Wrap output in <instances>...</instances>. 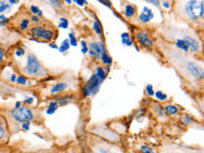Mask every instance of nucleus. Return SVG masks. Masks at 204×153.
<instances>
[{
	"mask_svg": "<svg viewBox=\"0 0 204 153\" xmlns=\"http://www.w3.org/2000/svg\"><path fill=\"white\" fill-rule=\"evenodd\" d=\"M180 12L183 16L190 21L198 22L204 18L203 1L191 0L182 2Z\"/></svg>",
	"mask_w": 204,
	"mask_h": 153,
	"instance_id": "f257e3e1",
	"label": "nucleus"
},
{
	"mask_svg": "<svg viewBox=\"0 0 204 153\" xmlns=\"http://www.w3.org/2000/svg\"><path fill=\"white\" fill-rule=\"evenodd\" d=\"M11 116L15 122L18 123H27L34 118L33 113L28 106H21L18 109L11 111Z\"/></svg>",
	"mask_w": 204,
	"mask_h": 153,
	"instance_id": "f03ea898",
	"label": "nucleus"
},
{
	"mask_svg": "<svg viewBox=\"0 0 204 153\" xmlns=\"http://www.w3.org/2000/svg\"><path fill=\"white\" fill-rule=\"evenodd\" d=\"M102 83V81L95 74H93L90 76L87 83L83 86V92L86 96H91L94 95L100 89V84Z\"/></svg>",
	"mask_w": 204,
	"mask_h": 153,
	"instance_id": "7ed1b4c3",
	"label": "nucleus"
},
{
	"mask_svg": "<svg viewBox=\"0 0 204 153\" xmlns=\"http://www.w3.org/2000/svg\"><path fill=\"white\" fill-rule=\"evenodd\" d=\"M41 63L39 62L38 58L32 54H30L27 56V60H26V65H25V71L27 74L31 76L38 75L39 72H41Z\"/></svg>",
	"mask_w": 204,
	"mask_h": 153,
	"instance_id": "20e7f679",
	"label": "nucleus"
},
{
	"mask_svg": "<svg viewBox=\"0 0 204 153\" xmlns=\"http://www.w3.org/2000/svg\"><path fill=\"white\" fill-rule=\"evenodd\" d=\"M94 153H125L121 148L114 144L100 140L93 146Z\"/></svg>",
	"mask_w": 204,
	"mask_h": 153,
	"instance_id": "39448f33",
	"label": "nucleus"
},
{
	"mask_svg": "<svg viewBox=\"0 0 204 153\" xmlns=\"http://www.w3.org/2000/svg\"><path fill=\"white\" fill-rule=\"evenodd\" d=\"M32 32V38H40V39H44L46 42L50 41L52 38H54V32L49 29H46L42 26H35L31 30Z\"/></svg>",
	"mask_w": 204,
	"mask_h": 153,
	"instance_id": "423d86ee",
	"label": "nucleus"
},
{
	"mask_svg": "<svg viewBox=\"0 0 204 153\" xmlns=\"http://www.w3.org/2000/svg\"><path fill=\"white\" fill-rule=\"evenodd\" d=\"M89 50L88 51L91 56H94L97 59H101L103 55L106 54V48L105 44L100 41L93 42L89 44Z\"/></svg>",
	"mask_w": 204,
	"mask_h": 153,
	"instance_id": "0eeeda50",
	"label": "nucleus"
},
{
	"mask_svg": "<svg viewBox=\"0 0 204 153\" xmlns=\"http://www.w3.org/2000/svg\"><path fill=\"white\" fill-rule=\"evenodd\" d=\"M182 39L185 42L189 48V51H191V53H198L201 50L202 44L195 38L190 35H184Z\"/></svg>",
	"mask_w": 204,
	"mask_h": 153,
	"instance_id": "6e6552de",
	"label": "nucleus"
},
{
	"mask_svg": "<svg viewBox=\"0 0 204 153\" xmlns=\"http://www.w3.org/2000/svg\"><path fill=\"white\" fill-rule=\"evenodd\" d=\"M136 39L140 46L144 48H151L153 46V41L148 32L144 31H139L135 33Z\"/></svg>",
	"mask_w": 204,
	"mask_h": 153,
	"instance_id": "1a4fd4ad",
	"label": "nucleus"
},
{
	"mask_svg": "<svg viewBox=\"0 0 204 153\" xmlns=\"http://www.w3.org/2000/svg\"><path fill=\"white\" fill-rule=\"evenodd\" d=\"M138 18H139V20L141 23L146 24V23H149L150 21H151L154 19V13L151 8L144 6V7H143L142 12L140 13Z\"/></svg>",
	"mask_w": 204,
	"mask_h": 153,
	"instance_id": "9d476101",
	"label": "nucleus"
},
{
	"mask_svg": "<svg viewBox=\"0 0 204 153\" xmlns=\"http://www.w3.org/2000/svg\"><path fill=\"white\" fill-rule=\"evenodd\" d=\"M68 87V84L66 83H58L55 84L50 89V93H57L61 92V91H64L65 89H66Z\"/></svg>",
	"mask_w": 204,
	"mask_h": 153,
	"instance_id": "9b49d317",
	"label": "nucleus"
},
{
	"mask_svg": "<svg viewBox=\"0 0 204 153\" xmlns=\"http://www.w3.org/2000/svg\"><path fill=\"white\" fill-rule=\"evenodd\" d=\"M121 40H122L123 44L126 45V46H131L134 43L131 36L129 35L128 32H123L121 35Z\"/></svg>",
	"mask_w": 204,
	"mask_h": 153,
	"instance_id": "f8f14e48",
	"label": "nucleus"
},
{
	"mask_svg": "<svg viewBox=\"0 0 204 153\" xmlns=\"http://www.w3.org/2000/svg\"><path fill=\"white\" fill-rule=\"evenodd\" d=\"M175 46L178 48V49L184 51L185 53H188L189 52V48L187 46V44L185 43V42L183 40L182 38H177L175 40Z\"/></svg>",
	"mask_w": 204,
	"mask_h": 153,
	"instance_id": "ddd939ff",
	"label": "nucleus"
},
{
	"mask_svg": "<svg viewBox=\"0 0 204 153\" xmlns=\"http://www.w3.org/2000/svg\"><path fill=\"white\" fill-rule=\"evenodd\" d=\"M124 14L127 18H131L135 15V8L133 4H128L124 8Z\"/></svg>",
	"mask_w": 204,
	"mask_h": 153,
	"instance_id": "4468645a",
	"label": "nucleus"
},
{
	"mask_svg": "<svg viewBox=\"0 0 204 153\" xmlns=\"http://www.w3.org/2000/svg\"><path fill=\"white\" fill-rule=\"evenodd\" d=\"M59 107V104L56 100H54V101H50L49 104V107L46 110V113L49 115H52L55 113L56 110L58 109Z\"/></svg>",
	"mask_w": 204,
	"mask_h": 153,
	"instance_id": "2eb2a0df",
	"label": "nucleus"
},
{
	"mask_svg": "<svg viewBox=\"0 0 204 153\" xmlns=\"http://www.w3.org/2000/svg\"><path fill=\"white\" fill-rule=\"evenodd\" d=\"M93 27L95 33H97L98 35H102V33H103V27H102L100 21H99V20H96L93 22Z\"/></svg>",
	"mask_w": 204,
	"mask_h": 153,
	"instance_id": "dca6fc26",
	"label": "nucleus"
},
{
	"mask_svg": "<svg viewBox=\"0 0 204 153\" xmlns=\"http://www.w3.org/2000/svg\"><path fill=\"white\" fill-rule=\"evenodd\" d=\"M69 48H70V42H69V39L66 38L61 42V44H60V46L59 47L58 49L60 53H65L66 51H67L69 49Z\"/></svg>",
	"mask_w": 204,
	"mask_h": 153,
	"instance_id": "f3484780",
	"label": "nucleus"
},
{
	"mask_svg": "<svg viewBox=\"0 0 204 153\" xmlns=\"http://www.w3.org/2000/svg\"><path fill=\"white\" fill-rule=\"evenodd\" d=\"M95 75H96V76L103 82V81L106 79V72H105V69H104V68L99 66V67L96 68V73H95Z\"/></svg>",
	"mask_w": 204,
	"mask_h": 153,
	"instance_id": "a211bd4d",
	"label": "nucleus"
},
{
	"mask_svg": "<svg viewBox=\"0 0 204 153\" xmlns=\"http://www.w3.org/2000/svg\"><path fill=\"white\" fill-rule=\"evenodd\" d=\"M166 112H168V114L170 115H175L178 113V108L175 106H173V105H167L164 107Z\"/></svg>",
	"mask_w": 204,
	"mask_h": 153,
	"instance_id": "6ab92c4d",
	"label": "nucleus"
},
{
	"mask_svg": "<svg viewBox=\"0 0 204 153\" xmlns=\"http://www.w3.org/2000/svg\"><path fill=\"white\" fill-rule=\"evenodd\" d=\"M100 59H101L102 63L105 64L106 66H110V65L112 64V58L109 55H107V54H105V55H103Z\"/></svg>",
	"mask_w": 204,
	"mask_h": 153,
	"instance_id": "aec40b11",
	"label": "nucleus"
},
{
	"mask_svg": "<svg viewBox=\"0 0 204 153\" xmlns=\"http://www.w3.org/2000/svg\"><path fill=\"white\" fill-rule=\"evenodd\" d=\"M68 38H69V42H70V45L72 46L76 47L77 45V41H76V36L73 32H70L68 34Z\"/></svg>",
	"mask_w": 204,
	"mask_h": 153,
	"instance_id": "412c9836",
	"label": "nucleus"
},
{
	"mask_svg": "<svg viewBox=\"0 0 204 153\" xmlns=\"http://www.w3.org/2000/svg\"><path fill=\"white\" fill-rule=\"evenodd\" d=\"M154 95L156 96V98H157V100H162V101L166 100H167V98H168L167 94L163 93V92H162V91H157V92H155Z\"/></svg>",
	"mask_w": 204,
	"mask_h": 153,
	"instance_id": "4be33fe9",
	"label": "nucleus"
},
{
	"mask_svg": "<svg viewBox=\"0 0 204 153\" xmlns=\"http://www.w3.org/2000/svg\"><path fill=\"white\" fill-rule=\"evenodd\" d=\"M30 25V21L28 19H23L22 21H21V24H20V28H21V31H25L26 30L28 27H29Z\"/></svg>",
	"mask_w": 204,
	"mask_h": 153,
	"instance_id": "5701e85b",
	"label": "nucleus"
},
{
	"mask_svg": "<svg viewBox=\"0 0 204 153\" xmlns=\"http://www.w3.org/2000/svg\"><path fill=\"white\" fill-rule=\"evenodd\" d=\"M140 151L143 153H155L152 149L148 145H141L140 146Z\"/></svg>",
	"mask_w": 204,
	"mask_h": 153,
	"instance_id": "b1692460",
	"label": "nucleus"
},
{
	"mask_svg": "<svg viewBox=\"0 0 204 153\" xmlns=\"http://www.w3.org/2000/svg\"><path fill=\"white\" fill-rule=\"evenodd\" d=\"M16 82L21 85H25L27 83V78L25 76H19L16 78Z\"/></svg>",
	"mask_w": 204,
	"mask_h": 153,
	"instance_id": "393cba45",
	"label": "nucleus"
},
{
	"mask_svg": "<svg viewBox=\"0 0 204 153\" xmlns=\"http://www.w3.org/2000/svg\"><path fill=\"white\" fill-rule=\"evenodd\" d=\"M145 90L147 92V94L149 96H153L154 93H155V91L153 89V86L151 84H148L146 87H145Z\"/></svg>",
	"mask_w": 204,
	"mask_h": 153,
	"instance_id": "a878e982",
	"label": "nucleus"
},
{
	"mask_svg": "<svg viewBox=\"0 0 204 153\" xmlns=\"http://www.w3.org/2000/svg\"><path fill=\"white\" fill-rule=\"evenodd\" d=\"M30 10H31V12L34 15H38V13L40 12V10H41V9L38 8V6L32 4V5H31V7H30Z\"/></svg>",
	"mask_w": 204,
	"mask_h": 153,
	"instance_id": "bb28decb",
	"label": "nucleus"
},
{
	"mask_svg": "<svg viewBox=\"0 0 204 153\" xmlns=\"http://www.w3.org/2000/svg\"><path fill=\"white\" fill-rule=\"evenodd\" d=\"M5 135H6V131L4 129L3 123L0 121V139H4Z\"/></svg>",
	"mask_w": 204,
	"mask_h": 153,
	"instance_id": "cd10ccee",
	"label": "nucleus"
},
{
	"mask_svg": "<svg viewBox=\"0 0 204 153\" xmlns=\"http://www.w3.org/2000/svg\"><path fill=\"white\" fill-rule=\"evenodd\" d=\"M25 51L24 49H22V48H19V49H17L15 52V54L16 55L17 57H21V56H23V55H25Z\"/></svg>",
	"mask_w": 204,
	"mask_h": 153,
	"instance_id": "c85d7f7f",
	"label": "nucleus"
},
{
	"mask_svg": "<svg viewBox=\"0 0 204 153\" xmlns=\"http://www.w3.org/2000/svg\"><path fill=\"white\" fill-rule=\"evenodd\" d=\"M8 19L7 17H5L4 15H0V25H4L5 23H8Z\"/></svg>",
	"mask_w": 204,
	"mask_h": 153,
	"instance_id": "c756f323",
	"label": "nucleus"
},
{
	"mask_svg": "<svg viewBox=\"0 0 204 153\" xmlns=\"http://www.w3.org/2000/svg\"><path fill=\"white\" fill-rule=\"evenodd\" d=\"M74 3L79 6H83V4H88V1L86 0H74Z\"/></svg>",
	"mask_w": 204,
	"mask_h": 153,
	"instance_id": "7c9ffc66",
	"label": "nucleus"
},
{
	"mask_svg": "<svg viewBox=\"0 0 204 153\" xmlns=\"http://www.w3.org/2000/svg\"><path fill=\"white\" fill-rule=\"evenodd\" d=\"M21 127H22V129H24V130H25V131L29 130V128H30V122H27V123H22V125H21Z\"/></svg>",
	"mask_w": 204,
	"mask_h": 153,
	"instance_id": "2f4dec72",
	"label": "nucleus"
},
{
	"mask_svg": "<svg viewBox=\"0 0 204 153\" xmlns=\"http://www.w3.org/2000/svg\"><path fill=\"white\" fill-rule=\"evenodd\" d=\"M9 8V5L8 4H4L3 5H0V12H4V10H7Z\"/></svg>",
	"mask_w": 204,
	"mask_h": 153,
	"instance_id": "473e14b6",
	"label": "nucleus"
},
{
	"mask_svg": "<svg viewBox=\"0 0 204 153\" xmlns=\"http://www.w3.org/2000/svg\"><path fill=\"white\" fill-rule=\"evenodd\" d=\"M4 54H5V53H4V49L0 46V63H2V62H3V59H4Z\"/></svg>",
	"mask_w": 204,
	"mask_h": 153,
	"instance_id": "72a5a7b5",
	"label": "nucleus"
},
{
	"mask_svg": "<svg viewBox=\"0 0 204 153\" xmlns=\"http://www.w3.org/2000/svg\"><path fill=\"white\" fill-rule=\"evenodd\" d=\"M100 3L103 5H106L107 7H111V3H110V1H105V0H100V1H99Z\"/></svg>",
	"mask_w": 204,
	"mask_h": 153,
	"instance_id": "f704fd0d",
	"label": "nucleus"
},
{
	"mask_svg": "<svg viewBox=\"0 0 204 153\" xmlns=\"http://www.w3.org/2000/svg\"><path fill=\"white\" fill-rule=\"evenodd\" d=\"M162 7L165 8H170V3L168 1H162Z\"/></svg>",
	"mask_w": 204,
	"mask_h": 153,
	"instance_id": "c9c22d12",
	"label": "nucleus"
},
{
	"mask_svg": "<svg viewBox=\"0 0 204 153\" xmlns=\"http://www.w3.org/2000/svg\"><path fill=\"white\" fill-rule=\"evenodd\" d=\"M59 28H62V29H66L68 27V23H65V22H60L59 24Z\"/></svg>",
	"mask_w": 204,
	"mask_h": 153,
	"instance_id": "e433bc0d",
	"label": "nucleus"
},
{
	"mask_svg": "<svg viewBox=\"0 0 204 153\" xmlns=\"http://www.w3.org/2000/svg\"><path fill=\"white\" fill-rule=\"evenodd\" d=\"M33 100H34V99L32 97H28L25 99V103H27V104H29V105H31V104H32V103H33Z\"/></svg>",
	"mask_w": 204,
	"mask_h": 153,
	"instance_id": "4c0bfd02",
	"label": "nucleus"
},
{
	"mask_svg": "<svg viewBox=\"0 0 204 153\" xmlns=\"http://www.w3.org/2000/svg\"><path fill=\"white\" fill-rule=\"evenodd\" d=\"M50 3L52 4H54V5H56V6H61V4H62V2H60V1H54V0H52L50 1Z\"/></svg>",
	"mask_w": 204,
	"mask_h": 153,
	"instance_id": "58836bf2",
	"label": "nucleus"
},
{
	"mask_svg": "<svg viewBox=\"0 0 204 153\" xmlns=\"http://www.w3.org/2000/svg\"><path fill=\"white\" fill-rule=\"evenodd\" d=\"M32 21L37 23V22H39L40 19H39V17H38V15H32Z\"/></svg>",
	"mask_w": 204,
	"mask_h": 153,
	"instance_id": "ea45409f",
	"label": "nucleus"
},
{
	"mask_svg": "<svg viewBox=\"0 0 204 153\" xmlns=\"http://www.w3.org/2000/svg\"><path fill=\"white\" fill-rule=\"evenodd\" d=\"M147 2L154 4V5H156V6H158V5L160 4V2H159V1H156V0H150V1H147Z\"/></svg>",
	"mask_w": 204,
	"mask_h": 153,
	"instance_id": "a19ab883",
	"label": "nucleus"
},
{
	"mask_svg": "<svg viewBox=\"0 0 204 153\" xmlns=\"http://www.w3.org/2000/svg\"><path fill=\"white\" fill-rule=\"evenodd\" d=\"M49 46L50 47L51 49H59V47L57 46L55 43H54V42H51V43H49Z\"/></svg>",
	"mask_w": 204,
	"mask_h": 153,
	"instance_id": "79ce46f5",
	"label": "nucleus"
},
{
	"mask_svg": "<svg viewBox=\"0 0 204 153\" xmlns=\"http://www.w3.org/2000/svg\"><path fill=\"white\" fill-rule=\"evenodd\" d=\"M81 46H82V49H85V48H89L88 45H87V42L85 41H81Z\"/></svg>",
	"mask_w": 204,
	"mask_h": 153,
	"instance_id": "37998d69",
	"label": "nucleus"
},
{
	"mask_svg": "<svg viewBox=\"0 0 204 153\" xmlns=\"http://www.w3.org/2000/svg\"><path fill=\"white\" fill-rule=\"evenodd\" d=\"M16 78H17L16 76H15V74H12L11 76H10V81H11L12 83H14V82H15V81H16Z\"/></svg>",
	"mask_w": 204,
	"mask_h": 153,
	"instance_id": "c03bdc74",
	"label": "nucleus"
},
{
	"mask_svg": "<svg viewBox=\"0 0 204 153\" xmlns=\"http://www.w3.org/2000/svg\"><path fill=\"white\" fill-rule=\"evenodd\" d=\"M59 21H60V22H65V23H68L67 19H66V18H64V17L59 18Z\"/></svg>",
	"mask_w": 204,
	"mask_h": 153,
	"instance_id": "a18cd8bd",
	"label": "nucleus"
},
{
	"mask_svg": "<svg viewBox=\"0 0 204 153\" xmlns=\"http://www.w3.org/2000/svg\"><path fill=\"white\" fill-rule=\"evenodd\" d=\"M21 106V101H17L15 103V109H18V108H20Z\"/></svg>",
	"mask_w": 204,
	"mask_h": 153,
	"instance_id": "49530a36",
	"label": "nucleus"
},
{
	"mask_svg": "<svg viewBox=\"0 0 204 153\" xmlns=\"http://www.w3.org/2000/svg\"><path fill=\"white\" fill-rule=\"evenodd\" d=\"M183 119H184V121H185L186 123H191V121H192V120H191V118L188 117H185V118H183Z\"/></svg>",
	"mask_w": 204,
	"mask_h": 153,
	"instance_id": "de8ad7c7",
	"label": "nucleus"
},
{
	"mask_svg": "<svg viewBox=\"0 0 204 153\" xmlns=\"http://www.w3.org/2000/svg\"><path fill=\"white\" fill-rule=\"evenodd\" d=\"M8 2L12 4H18V3H19V1H16V0H9Z\"/></svg>",
	"mask_w": 204,
	"mask_h": 153,
	"instance_id": "09e8293b",
	"label": "nucleus"
},
{
	"mask_svg": "<svg viewBox=\"0 0 204 153\" xmlns=\"http://www.w3.org/2000/svg\"><path fill=\"white\" fill-rule=\"evenodd\" d=\"M66 3H67L68 4H71V3H72V1H71V0H66Z\"/></svg>",
	"mask_w": 204,
	"mask_h": 153,
	"instance_id": "8fccbe9b",
	"label": "nucleus"
}]
</instances>
